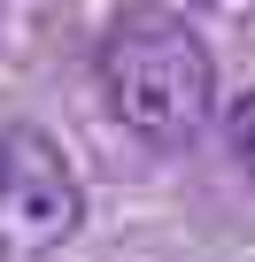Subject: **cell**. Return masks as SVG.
<instances>
[{"label": "cell", "mask_w": 255, "mask_h": 262, "mask_svg": "<svg viewBox=\"0 0 255 262\" xmlns=\"http://www.w3.org/2000/svg\"><path fill=\"white\" fill-rule=\"evenodd\" d=\"M101 93L116 123L140 131L147 147H193L217 116V54L178 8L132 0L101 39Z\"/></svg>", "instance_id": "6da1fadb"}, {"label": "cell", "mask_w": 255, "mask_h": 262, "mask_svg": "<svg viewBox=\"0 0 255 262\" xmlns=\"http://www.w3.org/2000/svg\"><path fill=\"white\" fill-rule=\"evenodd\" d=\"M85 224V185L62 139L16 123L0 131V254H54Z\"/></svg>", "instance_id": "7a4b0ae2"}, {"label": "cell", "mask_w": 255, "mask_h": 262, "mask_svg": "<svg viewBox=\"0 0 255 262\" xmlns=\"http://www.w3.org/2000/svg\"><path fill=\"white\" fill-rule=\"evenodd\" d=\"M224 147H232V162L255 178V93H240V100L224 108Z\"/></svg>", "instance_id": "3957f363"}]
</instances>
